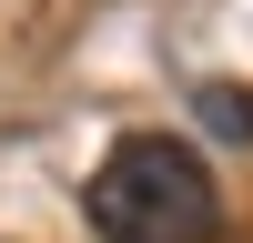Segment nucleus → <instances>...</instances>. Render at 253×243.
I'll return each instance as SVG.
<instances>
[{"label": "nucleus", "mask_w": 253, "mask_h": 243, "mask_svg": "<svg viewBox=\"0 0 253 243\" xmlns=\"http://www.w3.org/2000/svg\"><path fill=\"white\" fill-rule=\"evenodd\" d=\"M81 213H91L101 243H213V233H223L213 172H203V152L172 142V132L112 142L101 172L81 182Z\"/></svg>", "instance_id": "f257e3e1"}, {"label": "nucleus", "mask_w": 253, "mask_h": 243, "mask_svg": "<svg viewBox=\"0 0 253 243\" xmlns=\"http://www.w3.org/2000/svg\"><path fill=\"white\" fill-rule=\"evenodd\" d=\"M203 122L223 142H253V91H203Z\"/></svg>", "instance_id": "f03ea898"}]
</instances>
